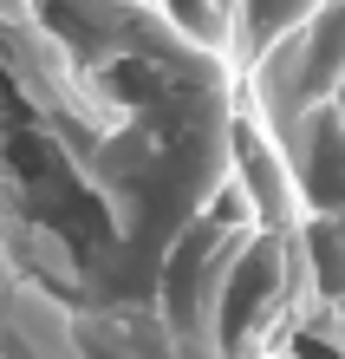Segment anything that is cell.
Here are the masks:
<instances>
[{
    "label": "cell",
    "mask_w": 345,
    "mask_h": 359,
    "mask_svg": "<svg viewBox=\"0 0 345 359\" xmlns=\"http://www.w3.org/2000/svg\"><path fill=\"white\" fill-rule=\"evenodd\" d=\"M228 20V53H234V72H248L261 53H274L287 33H300L307 20L326 7V0H215Z\"/></svg>",
    "instance_id": "obj_1"
}]
</instances>
